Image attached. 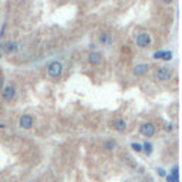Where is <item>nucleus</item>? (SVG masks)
I'll use <instances>...</instances> for the list:
<instances>
[{"mask_svg":"<svg viewBox=\"0 0 182 182\" xmlns=\"http://www.w3.org/2000/svg\"><path fill=\"white\" fill-rule=\"evenodd\" d=\"M172 77H174V70L168 66H161L155 68V71H154V78L157 81H161V83L169 81Z\"/></svg>","mask_w":182,"mask_h":182,"instance_id":"f257e3e1","label":"nucleus"},{"mask_svg":"<svg viewBox=\"0 0 182 182\" xmlns=\"http://www.w3.org/2000/svg\"><path fill=\"white\" fill-rule=\"evenodd\" d=\"M135 43L141 49H147V47H149L151 43H152V37H151V34H149L148 31H140V33H136V36H135Z\"/></svg>","mask_w":182,"mask_h":182,"instance_id":"f03ea898","label":"nucleus"},{"mask_svg":"<svg viewBox=\"0 0 182 182\" xmlns=\"http://www.w3.org/2000/svg\"><path fill=\"white\" fill-rule=\"evenodd\" d=\"M47 73L51 78H58V77H61L63 74V64L60 61H51L47 67Z\"/></svg>","mask_w":182,"mask_h":182,"instance_id":"7ed1b4c3","label":"nucleus"},{"mask_svg":"<svg viewBox=\"0 0 182 182\" xmlns=\"http://www.w3.org/2000/svg\"><path fill=\"white\" fill-rule=\"evenodd\" d=\"M14 97H16V88L13 86H6L2 88V98L4 101H12L14 100Z\"/></svg>","mask_w":182,"mask_h":182,"instance_id":"20e7f679","label":"nucleus"},{"mask_svg":"<svg viewBox=\"0 0 182 182\" xmlns=\"http://www.w3.org/2000/svg\"><path fill=\"white\" fill-rule=\"evenodd\" d=\"M98 42L104 46V47H110L114 42V37H112V34L110 31H101L98 36Z\"/></svg>","mask_w":182,"mask_h":182,"instance_id":"39448f33","label":"nucleus"},{"mask_svg":"<svg viewBox=\"0 0 182 182\" xmlns=\"http://www.w3.org/2000/svg\"><path fill=\"white\" fill-rule=\"evenodd\" d=\"M88 63L91 66H100L103 63V54L97 51V50H93L90 54H88Z\"/></svg>","mask_w":182,"mask_h":182,"instance_id":"423d86ee","label":"nucleus"},{"mask_svg":"<svg viewBox=\"0 0 182 182\" xmlns=\"http://www.w3.org/2000/svg\"><path fill=\"white\" fill-rule=\"evenodd\" d=\"M140 131L144 136H152L155 134V125L152 122H144V124L141 125Z\"/></svg>","mask_w":182,"mask_h":182,"instance_id":"0eeeda50","label":"nucleus"},{"mask_svg":"<svg viewBox=\"0 0 182 182\" xmlns=\"http://www.w3.org/2000/svg\"><path fill=\"white\" fill-rule=\"evenodd\" d=\"M148 70H149V66H148V64H145V63H141V64H136V66L134 67L133 74L135 75V77H142V75H145L147 73H148Z\"/></svg>","mask_w":182,"mask_h":182,"instance_id":"6e6552de","label":"nucleus"},{"mask_svg":"<svg viewBox=\"0 0 182 182\" xmlns=\"http://www.w3.org/2000/svg\"><path fill=\"white\" fill-rule=\"evenodd\" d=\"M19 124H20L21 128L24 129H30L33 127V117L29 115V114H24V115L20 117V121H19Z\"/></svg>","mask_w":182,"mask_h":182,"instance_id":"1a4fd4ad","label":"nucleus"},{"mask_svg":"<svg viewBox=\"0 0 182 182\" xmlns=\"http://www.w3.org/2000/svg\"><path fill=\"white\" fill-rule=\"evenodd\" d=\"M112 128L118 133H124V131H127V121L122 118H117L112 121Z\"/></svg>","mask_w":182,"mask_h":182,"instance_id":"9d476101","label":"nucleus"},{"mask_svg":"<svg viewBox=\"0 0 182 182\" xmlns=\"http://www.w3.org/2000/svg\"><path fill=\"white\" fill-rule=\"evenodd\" d=\"M152 57L161 58L164 61H169V60H172V51H155Z\"/></svg>","mask_w":182,"mask_h":182,"instance_id":"9b49d317","label":"nucleus"},{"mask_svg":"<svg viewBox=\"0 0 182 182\" xmlns=\"http://www.w3.org/2000/svg\"><path fill=\"white\" fill-rule=\"evenodd\" d=\"M2 47H3V50H4V51H6L7 54L14 53V51H17V49H19L17 43H14V42H7V43H4V44H2Z\"/></svg>","mask_w":182,"mask_h":182,"instance_id":"f8f14e48","label":"nucleus"},{"mask_svg":"<svg viewBox=\"0 0 182 182\" xmlns=\"http://www.w3.org/2000/svg\"><path fill=\"white\" fill-rule=\"evenodd\" d=\"M142 151H145V154H147V155H151V154H152V144L145 142V144L142 145Z\"/></svg>","mask_w":182,"mask_h":182,"instance_id":"ddd939ff","label":"nucleus"},{"mask_svg":"<svg viewBox=\"0 0 182 182\" xmlns=\"http://www.w3.org/2000/svg\"><path fill=\"white\" fill-rule=\"evenodd\" d=\"M117 147V142L115 141H107L105 144H104V148L108 149V151H112V149Z\"/></svg>","mask_w":182,"mask_h":182,"instance_id":"4468645a","label":"nucleus"},{"mask_svg":"<svg viewBox=\"0 0 182 182\" xmlns=\"http://www.w3.org/2000/svg\"><path fill=\"white\" fill-rule=\"evenodd\" d=\"M166 182H179V177H175L172 174L166 175Z\"/></svg>","mask_w":182,"mask_h":182,"instance_id":"2eb2a0df","label":"nucleus"},{"mask_svg":"<svg viewBox=\"0 0 182 182\" xmlns=\"http://www.w3.org/2000/svg\"><path fill=\"white\" fill-rule=\"evenodd\" d=\"M131 148H133L134 151H136V152H141V151H142V145L138 144V142H133V144H131Z\"/></svg>","mask_w":182,"mask_h":182,"instance_id":"dca6fc26","label":"nucleus"},{"mask_svg":"<svg viewBox=\"0 0 182 182\" xmlns=\"http://www.w3.org/2000/svg\"><path fill=\"white\" fill-rule=\"evenodd\" d=\"M179 168H178V165H175L174 168H172V171H171V174L172 175H175V177H179Z\"/></svg>","mask_w":182,"mask_h":182,"instance_id":"f3484780","label":"nucleus"},{"mask_svg":"<svg viewBox=\"0 0 182 182\" xmlns=\"http://www.w3.org/2000/svg\"><path fill=\"white\" fill-rule=\"evenodd\" d=\"M6 26H7L6 23H3V26H2V30H0V38L4 36V30H6Z\"/></svg>","mask_w":182,"mask_h":182,"instance_id":"a211bd4d","label":"nucleus"},{"mask_svg":"<svg viewBox=\"0 0 182 182\" xmlns=\"http://www.w3.org/2000/svg\"><path fill=\"white\" fill-rule=\"evenodd\" d=\"M3 84H4V78H3V75H0V91L3 88Z\"/></svg>","mask_w":182,"mask_h":182,"instance_id":"6ab92c4d","label":"nucleus"},{"mask_svg":"<svg viewBox=\"0 0 182 182\" xmlns=\"http://www.w3.org/2000/svg\"><path fill=\"white\" fill-rule=\"evenodd\" d=\"M174 2H175V0H162V3H164V4H172Z\"/></svg>","mask_w":182,"mask_h":182,"instance_id":"aec40b11","label":"nucleus"},{"mask_svg":"<svg viewBox=\"0 0 182 182\" xmlns=\"http://www.w3.org/2000/svg\"><path fill=\"white\" fill-rule=\"evenodd\" d=\"M158 174H159V175H165V171L162 169V168H159V169H158Z\"/></svg>","mask_w":182,"mask_h":182,"instance_id":"412c9836","label":"nucleus"},{"mask_svg":"<svg viewBox=\"0 0 182 182\" xmlns=\"http://www.w3.org/2000/svg\"><path fill=\"white\" fill-rule=\"evenodd\" d=\"M90 49H91V50H95V44H93V43H91V44H90Z\"/></svg>","mask_w":182,"mask_h":182,"instance_id":"4be33fe9","label":"nucleus"},{"mask_svg":"<svg viewBox=\"0 0 182 182\" xmlns=\"http://www.w3.org/2000/svg\"><path fill=\"white\" fill-rule=\"evenodd\" d=\"M0 128H4V125H3V124H0Z\"/></svg>","mask_w":182,"mask_h":182,"instance_id":"5701e85b","label":"nucleus"},{"mask_svg":"<svg viewBox=\"0 0 182 182\" xmlns=\"http://www.w3.org/2000/svg\"><path fill=\"white\" fill-rule=\"evenodd\" d=\"M0 57H2V53H0Z\"/></svg>","mask_w":182,"mask_h":182,"instance_id":"b1692460","label":"nucleus"}]
</instances>
